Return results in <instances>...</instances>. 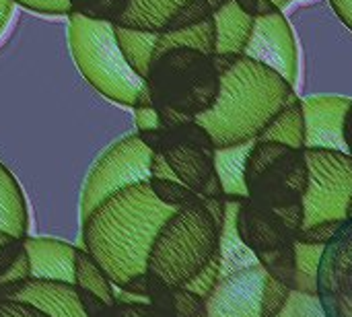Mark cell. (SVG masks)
<instances>
[{"label":"cell","mask_w":352,"mask_h":317,"mask_svg":"<svg viewBox=\"0 0 352 317\" xmlns=\"http://www.w3.org/2000/svg\"><path fill=\"white\" fill-rule=\"evenodd\" d=\"M175 210L155 196L148 182L128 186L80 221L82 250L93 256L113 287L124 289L146 274L155 237Z\"/></svg>","instance_id":"1"},{"label":"cell","mask_w":352,"mask_h":317,"mask_svg":"<svg viewBox=\"0 0 352 317\" xmlns=\"http://www.w3.org/2000/svg\"><path fill=\"white\" fill-rule=\"evenodd\" d=\"M297 97V89L276 70L241 56L221 76L214 107L198 116L196 122L210 134L217 149L239 146L254 142L274 116Z\"/></svg>","instance_id":"2"},{"label":"cell","mask_w":352,"mask_h":317,"mask_svg":"<svg viewBox=\"0 0 352 317\" xmlns=\"http://www.w3.org/2000/svg\"><path fill=\"white\" fill-rule=\"evenodd\" d=\"M297 29L299 97L346 95L352 97V29L328 0L297 6L287 14ZM297 83V85H299Z\"/></svg>","instance_id":"3"},{"label":"cell","mask_w":352,"mask_h":317,"mask_svg":"<svg viewBox=\"0 0 352 317\" xmlns=\"http://www.w3.org/2000/svg\"><path fill=\"white\" fill-rule=\"evenodd\" d=\"M66 17L70 54L85 80L103 97L130 109L153 105L146 80L130 66L118 43L116 25L76 12Z\"/></svg>","instance_id":"4"},{"label":"cell","mask_w":352,"mask_h":317,"mask_svg":"<svg viewBox=\"0 0 352 317\" xmlns=\"http://www.w3.org/2000/svg\"><path fill=\"white\" fill-rule=\"evenodd\" d=\"M221 231L204 200L177 208L155 237L146 274L184 289L221 254Z\"/></svg>","instance_id":"5"},{"label":"cell","mask_w":352,"mask_h":317,"mask_svg":"<svg viewBox=\"0 0 352 317\" xmlns=\"http://www.w3.org/2000/svg\"><path fill=\"white\" fill-rule=\"evenodd\" d=\"M144 80L153 107H171L194 120L210 111L221 93L212 58L194 47H171L155 56Z\"/></svg>","instance_id":"6"},{"label":"cell","mask_w":352,"mask_h":317,"mask_svg":"<svg viewBox=\"0 0 352 317\" xmlns=\"http://www.w3.org/2000/svg\"><path fill=\"white\" fill-rule=\"evenodd\" d=\"M307 190L303 227L322 221H346L352 198V155L328 149H305ZM299 229V231H301Z\"/></svg>","instance_id":"7"},{"label":"cell","mask_w":352,"mask_h":317,"mask_svg":"<svg viewBox=\"0 0 352 317\" xmlns=\"http://www.w3.org/2000/svg\"><path fill=\"white\" fill-rule=\"evenodd\" d=\"M153 151L140 140L138 132L116 140L91 167L80 194V221L111 194L151 179Z\"/></svg>","instance_id":"8"},{"label":"cell","mask_w":352,"mask_h":317,"mask_svg":"<svg viewBox=\"0 0 352 317\" xmlns=\"http://www.w3.org/2000/svg\"><path fill=\"white\" fill-rule=\"evenodd\" d=\"M243 56L276 70L297 89L299 43L285 10H276L268 17H256Z\"/></svg>","instance_id":"9"},{"label":"cell","mask_w":352,"mask_h":317,"mask_svg":"<svg viewBox=\"0 0 352 317\" xmlns=\"http://www.w3.org/2000/svg\"><path fill=\"white\" fill-rule=\"evenodd\" d=\"M248 198L262 206L287 208L303 206L307 190V161L305 149H289L272 165H268L258 177L245 184Z\"/></svg>","instance_id":"10"},{"label":"cell","mask_w":352,"mask_h":317,"mask_svg":"<svg viewBox=\"0 0 352 317\" xmlns=\"http://www.w3.org/2000/svg\"><path fill=\"white\" fill-rule=\"evenodd\" d=\"M268 272L262 264L221 276L206 299L208 317H262V293Z\"/></svg>","instance_id":"11"},{"label":"cell","mask_w":352,"mask_h":317,"mask_svg":"<svg viewBox=\"0 0 352 317\" xmlns=\"http://www.w3.org/2000/svg\"><path fill=\"white\" fill-rule=\"evenodd\" d=\"M159 153L165 157L177 179L196 194L202 198H225V190L214 167V151H206L192 142L171 140L163 132Z\"/></svg>","instance_id":"12"},{"label":"cell","mask_w":352,"mask_h":317,"mask_svg":"<svg viewBox=\"0 0 352 317\" xmlns=\"http://www.w3.org/2000/svg\"><path fill=\"white\" fill-rule=\"evenodd\" d=\"M305 111V149H328L349 153L344 142V118L352 107L346 95L301 97Z\"/></svg>","instance_id":"13"},{"label":"cell","mask_w":352,"mask_h":317,"mask_svg":"<svg viewBox=\"0 0 352 317\" xmlns=\"http://www.w3.org/2000/svg\"><path fill=\"white\" fill-rule=\"evenodd\" d=\"M0 299L27 303L50 317H89L74 283L31 276L23 283L2 287Z\"/></svg>","instance_id":"14"},{"label":"cell","mask_w":352,"mask_h":317,"mask_svg":"<svg viewBox=\"0 0 352 317\" xmlns=\"http://www.w3.org/2000/svg\"><path fill=\"white\" fill-rule=\"evenodd\" d=\"M237 231L241 241L258 256L262 252H272L285 248L295 239V233L268 208L252 198L239 200L237 206Z\"/></svg>","instance_id":"15"},{"label":"cell","mask_w":352,"mask_h":317,"mask_svg":"<svg viewBox=\"0 0 352 317\" xmlns=\"http://www.w3.org/2000/svg\"><path fill=\"white\" fill-rule=\"evenodd\" d=\"M318 295H344L352 299V219L326 245L318 270Z\"/></svg>","instance_id":"16"},{"label":"cell","mask_w":352,"mask_h":317,"mask_svg":"<svg viewBox=\"0 0 352 317\" xmlns=\"http://www.w3.org/2000/svg\"><path fill=\"white\" fill-rule=\"evenodd\" d=\"M23 245L31 260L33 278L74 283V245L54 237H25Z\"/></svg>","instance_id":"17"},{"label":"cell","mask_w":352,"mask_h":317,"mask_svg":"<svg viewBox=\"0 0 352 317\" xmlns=\"http://www.w3.org/2000/svg\"><path fill=\"white\" fill-rule=\"evenodd\" d=\"M190 0H130L116 27L163 33L177 10Z\"/></svg>","instance_id":"18"},{"label":"cell","mask_w":352,"mask_h":317,"mask_svg":"<svg viewBox=\"0 0 352 317\" xmlns=\"http://www.w3.org/2000/svg\"><path fill=\"white\" fill-rule=\"evenodd\" d=\"M212 19H214V33H217L214 52L243 56L256 19L250 17L245 10H241V6L235 0L227 2L219 12H214Z\"/></svg>","instance_id":"19"},{"label":"cell","mask_w":352,"mask_h":317,"mask_svg":"<svg viewBox=\"0 0 352 317\" xmlns=\"http://www.w3.org/2000/svg\"><path fill=\"white\" fill-rule=\"evenodd\" d=\"M0 231L16 239L29 237V210L14 175L0 163Z\"/></svg>","instance_id":"20"},{"label":"cell","mask_w":352,"mask_h":317,"mask_svg":"<svg viewBox=\"0 0 352 317\" xmlns=\"http://www.w3.org/2000/svg\"><path fill=\"white\" fill-rule=\"evenodd\" d=\"M256 142V140H254ZM254 142H245L239 146H227L214 151V167L219 179L225 190L227 200H243L248 198L245 188V163Z\"/></svg>","instance_id":"21"},{"label":"cell","mask_w":352,"mask_h":317,"mask_svg":"<svg viewBox=\"0 0 352 317\" xmlns=\"http://www.w3.org/2000/svg\"><path fill=\"white\" fill-rule=\"evenodd\" d=\"M260 142H280L291 149H305V111L301 97L293 99L256 138Z\"/></svg>","instance_id":"22"},{"label":"cell","mask_w":352,"mask_h":317,"mask_svg":"<svg viewBox=\"0 0 352 317\" xmlns=\"http://www.w3.org/2000/svg\"><path fill=\"white\" fill-rule=\"evenodd\" d=\"M237 206H239V200H227V219H225V225L221 231V256H223L221 276H227V274H233L248 266L260 264L258 256L239 237Z\"/></svg>","instance_id":"23"},{"label":"cell","mask_w":352,"mask_h":317,"mask_svg":"<svg viewBox=\"0 0 352 317\" xmlns=\"http://www.w3.org/2000/svg\"><path fill=\"white\" fill-rule=\"evenodd\" d=\"M74 285L80 291H87L97 299H101L107 307H113L118 303L111 281L107 278L103 268L93 260V256L80 248L76 250L74 256Z\"/></svg>","instance_id":"24"},{"label":"cell","mask_w":352,"mask_h":317,"mask_svg":"<svg viewBox=\"0 0 352 317\" xmlns=\"http://www.w3.org/2000/svg\"><path fill=\"white\" fill-rule=\"evenodd\" d=\"M214 41H217L214 19L210 17L204 23L188 27V29L159 33L153 58L163 54V52H167V50H171V47H194V50H200V52L212 56L214 54Z\"/></svg>","instance_id":"25"},{"label":"cell","mask_w":352,"mask_h":317,"mask_svg":"<svg viewBox=\"0 0 352 317\" xmlns=\"http://www.w3.org/2000/svg\"><path fill=\"white\" fill-rule=\"evenodd\" d=\"M116 37H118V43H120L126 60L130 62V66L142 78H146V72H148V66H151V60H153V54H155V45H157L159 33L116 27Z\"/></svg>","instance_id":"26"},{"label":"cell","mask_w":352,"mask_h":317,"mask_svg":"<svg viewBox=\"0 0 352 317\" xmlns=\"http://www.w3.org/2000/svg\"><path fill=\"white\" fill-rule=\"evenodd\" d=\"M326 245H309L295 241V256H297V274L293 291L318 295V270L324 256Z\"/></svg>","instance_id":"27"},{"label":"cell","mask_w":352,"mask_h":317,"mask_svg":"<svg viewBox=\"0 0 352 317\" xmlns=\"http://www.w3.org/2000/svg\"><path fill=\"white\" fill-rule=\"evenodd\" d=\"M258 262L262 264V268L276 278L278 283H283L285 287H289L293 291L295 285V274H297V256H295V241L272 250V252H262L258 254Z\"/></svg>","instance_id":"28"},{"label":"cell","mask_w":352,"mask_h":317,"mask_svg":"<svg viewBox=\"0 0 352 317\" xmlns=\"http://www.w3.org/2000/svg\"><path fill=\"white\" fill-rule=\"evenodd\" d=\"M66 2L70 12H76L93 21H107L116 25V21L124 14L130 0H66Z\"/></svg>","instance_id":"29"},{"label":"cell","mask_w":352,"mask_h":317,"mask_svg":"<svg viewBox=\"0 0 352 317\" xmlns=\"http://www.w3.org/2000/svg\"><path fill=\"white\" fill-rule=\"evenodd\" d=\"M148 184H151V190L155 192V196L163 204L173 206V208H184L188 204H194V202L202 200L200 194H196L192 188H188L179 179H157V177H151Z\"/></svg>","instance_id":"30"},{"label":"cell","mask_w":352,"mask_h":317,"mask_svg":"<svg viewBox=\"0 0 352 317\" xmlns=\"http://www.w3.org/2000/svg\"><path fill=\"white\" fill-rule=\"evenodd\" d=\"M214 12L208 4V0H190L188 4H184L177 14L169 21L167 29L165 31H179V29H188V27H194V25H200L204 23L206 19H210ZM163 31V33H165Z\"/></svg>","instance_id":"31"},{"label":"cell","mask_w":352,"mask_h":317,"mask_svg":"<svg viewBox=\"0 0 352 317\" xmlns=\"http://www.w3.org/2000/svg\"><path fill=\"white\" fill-rule=\"evenodd\" d=\"M289 297H291V289L268 274L264 283V293H262V317L280 316L289 303Z\"/></svg>","instance_id":"32"},{"label":"cell","mask_w":352,"mask_h":317,"mask_svg":"<svg viewBox=\"0 0 352 317\" xmlns=\"http://www.w3.org/2000/svg\"><path fill=\"white\" fill-rule=\"evenodd\" d=\"M278 317H328L320 295H307V293H299V291H291L289 303L283 309V314Z\"/></svg>","instance_id":"33"},{"label":"cell","mask_w":352,"mask_h":317,"mask_svg":"<svg viewBox=\"0 0 352 317\" xmlns=\"http://www.w3.org/2000/svg\"><path fill=\"white\" fill-rule=\"evenodd\" d=\"M342 225L344 221H322V223L301 229L295 239L301 243H309V245H328L336 237V233L342 229Z\"/></svg>","instance_id":"34"},{"label":"cell","mask_w":352,"mask_h":317,"mask_svg":"<svg viewBox=\"0 0 352 317\" xmlns=\"http://www.w3.org/2000/svg\"><path fill=\"white\" fill-rule=\"evenodd\" d=\"M221 266H223V256L219 254L194 281H190L184 289H188V291H192V293H196V295H200L202 299H208V295L214 291V287H217V283L221 281Z\"/></svg>","instance_id":"35"},{"label":"cell","mask_w":352,"mask_h":317,"mask_svg":"<svg viewBox=\"0 0 352 317\" xmlns=\"http://www.w3.org/2000/svg\"><path fill=\"white\" fill-rule=\"evenodd\" d=\"M206 307V299L188 291V289H173V309L175 317H194L200 309Z\"/></svg>","instance_id":"36"},{"label":"cell","mask_w":352,"mask_h":317,"mask_svg":"<svg viewBox=\"0 0 352 317\" xmlns=\"http://www.w3.org/2000/svg\"><path fill=\"white\" fill-rule=\"evenodd\" d=\"M27 278H31V260H29L27 250H23L21 256H19V260L12 264V268L0 278V289L2 287H10V285H16V283H23Z\"/></svg>","instance_id":"37"},{"label":"cell","mask_w":352,"mask_h":317,"mask_svg":"<svg viewBox=\"0 0 352 317\" xmlns=\"http://www.w3.org/2000/svg\"><path fill=\"white\" fill-rule=\"evenodd\" d=\"M320 301L328 317H352V299L344 295H320Z\"/></svg>","instance_id":"38"},{"label":"cell","mask_w":352,"mask_h":317,"mask_svg":"<svg viewBox=\"0 0 352 317\" xmlns=\"http://www.w3.org/2000/svg\"><path fill=\"white\" fill-rule=\"evenodd\" d=\"M19 6L41 12V14H68V2L66 0H14Z\"/></svg>","instance_id":"39"},{"label":"cell","mask_w":352,"mask_h":317,"mask_svg":"<svg viewBox=\"0 0 352 317\" xmlns=\"http://www.w3.org/2000/svg\"><path fill=\"white\" fill-rule=\"evenodd\" d=\"M134 124H136V132H146V130H159L161 120L159 113L153 105L148 107H134Z\"/></svg>","instance_id":"40"},{"label":"cell","mask_w":352,"mask_h":317,"mask_svg":"<svg viewBox=\"0 0 352 317\" xmlns=\"http://www.w3.org/2000/svg\"><path fill=\"white\" fill-rule=\"evenodd\" d=\"M0 317H50L41 314L39 309L10 299H0Z\"/></svg>","instance_id":"41"},{"label":"cell","mask_w":352,"mask_h":317,"mask_svg":"<svg viewBox=\"0 0 352 317\" xmlns=\"http://www.w3.org/2000/svg\"><path fill=\"white\" fill-rule=\"evenodd\" d=\"M23 250H25L23 239H14L12 243L0 248V278L12 268V264L19 260V256H21Z\"/></svg>","instance_id":"42"},{"label":"cell","mask_w":352,"mask_h":317,"mask_svg":"<svg viewBox=\"0 0 352 317\" xmlns=\"http://www.w3.org/2000/svg\"><path fill=\"white\" fill-rule=\"evenodd\" d=\"M151 177H157V179H177V175L173 173V169L169 167V163L165 161V157L161 153H153Z\"/></svg>","instance_id":"43"},{"label":"cell","mask_w":352,"mask_h":317,"mask_svg":"<svg viewBox=\"0 0 352 317\" xmlns=\"http://www.w3.org/2000/svg\"><path fill=\"white\" fill-rule=\"evenodd\" d=\"M210 58H212V64H214L219 76H223L225 72H229V70L237 64V60H239L241 56H239V54H219V52H214Z\"/></svg>","instance_id":"44"},{"label":"cell","mask_w":352,"mask_h":317,"mask_svg":"<svg viewBox=\"0 0 352 317\" xmlns=\"http://www.w3.org/2000/svg\"><path fill=\"white\" fill-rule=\"evenodd\" d=\"M140 140L153 151V153H159L161 149V142H163V128L159 130H146V132H138Z\"/></svg>","instance_id":"45"},{"label":"cell","mask_w":352,"mask_h":317,"mask_svg":"<svg viewBox=\"0 0 352 317\" xmlns=\"http://www.w3.org/2000/svg\"><path fill=\"white\" fill-rule=\"evenodd\" d=\"M328 2L338 12V17L352 29V0H328Z\"/></svg>","instance_id":"46"},{"label":"cell","mask_w":352,"mask_h":317,"mask_svg":"<svg viewBox=\"0 0 352 317\" xmlns=\"http://www.w3.org/2000/svg\"><path fill=\"white\" fill-rule=\"evenodd\" d=\"M12 8H14V0H0V33L6 27V23L10 21Z\"/></svg>","instance_id":"47"},{"label":"cell","mask_w":352,"mask_h":317,"mask_svg":"<svg viewBox=\"0 0 352 317\" xmlns=\"http://www.w3.org/2000/svg\"><path fill=\"white\" fill-rule=\"evenodd\" d=\"M342 134H344V142H346L349 155H352V107L349 109L346 118H344V128H342Z\"/></svg>","instance_id":"48"},{"label":"cell","mask_w":352,"mask_h":317,"mask_svg":"<svg viewBox=\"0 0 352 317\" xmlns=\"http://www.w3.org/2000/svg\"><path fill=\"white\" fill-rule=\"evenodd\" d=\"M276 10H280V8L272 0H258V14L256 17H268Z\"/></svg>","instance_id":"49"},{"label":"cell","mask_w":352,"mask_h":317,"mask_svg":"<svg viewBox=\"0 0 352 317\" xmlns=\"http://www.w3.org/2000/svg\"><path fill=\"white\" fill-rule=\"evenodd\" d=\"M235 2L241 6V10H245L250 17L256 19V14H258V0H235Z\"/></svg>","instance_id":"50"},{"label":"cell","mask_w":352,"mask_h":317,"mask_svg":"<svg viewBox=\"0 0 352 317\" xmlns=\"http://www.w3.org/2000/svg\"><path fill=\"white\" fill-rule=\"evenodd\" d=\"M272 2H274V4H276L280 10H283V6H285V4H289V2H293V0H272Z\"/></svg>","instance_id":"51"},{"label":"cell","mask_w":352,"mask_h":317,"mask_svg":"<svg viewBox=\"0 0 352 317\" xmlns=\"http://www.w3.org/2000/svg\"><path fill=\"white\" fill-rule=\"evenodd\" d=\"M346 219H352V198H351V202H349V210H346Z\"/></svg>","instance_id":"52"}]
</instances>
